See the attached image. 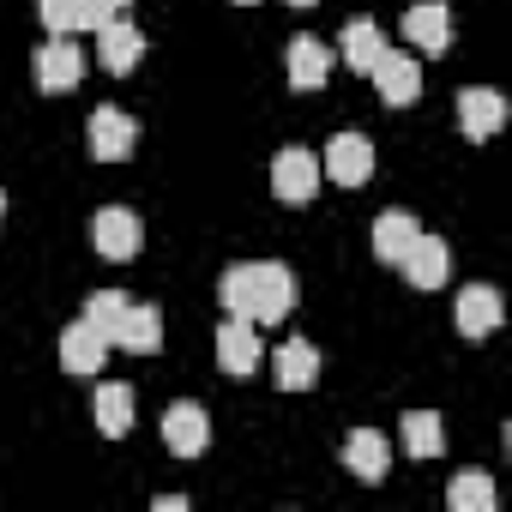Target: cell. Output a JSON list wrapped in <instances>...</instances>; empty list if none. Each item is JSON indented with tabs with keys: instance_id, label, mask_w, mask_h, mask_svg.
Wrapping results in <instances>:
<instances>
[{
	"instance_id": "obj_1",
	"label": "cell",
	"mask_w": 512,
	"mask_h": 512,
	"mask_svg": "<svg viewBox=\"0 0 512 512\" xmlns=\"http://www.w3.org/2000/svg\"><path fill=\"white\" fill-rule=\"evenodd\" d=\"M223 308L241 314V320H290L296 308V272L278 266V260H241L223 272Z\"/></svg>"
},
{
	"instance_id": "obj_2",
	"label": "cell",
	"mask_w": 512,
	"mask_h": 512,
	"mask_svg": "<svg viewBox=\"0 0 512 512\" xmlns=\"http://www.w3.org/2000/svg\"><path fill=\"white\" fill-rule=\"evenodd\" d=\"M272 193H278L284 205H308V199L320 193V157L302 151V145H284V151L272 157Z\"/></svg>"
},
{
	"instance_id": "obj_3",
	"label": "cell",
	"mask_w": 512,
	"mask_h": 512,
	"mask_svg": "<svg viewBox=\"0 0 512 512\" xmlns=\"http://www.w3.org/2000/svg\"><path fill=\"white\" fill-rule=\"evenodd\" d=\"M91 241H97V253L103 260H133V253L145 247V223H139V211H127V205H103L97 211V223H91Z\"/></svg>"
},
{
	"instance_id": "obj_4",
	"label": "cell",
	"mask_w": 512,
	"mask_h": 512,
	"mask_svg": "<svg viewBox=\"0 0 512 512\" xmlns=\"http://www.w3.org/2000/svg\"><path fill=\"white\" fill-rule=\"evenodd\" d=\"M85 49L73 43V37H49L43 49H37V85L49 91V97H61V91H73L79 79H85Z\"/></svg>"
},
{
	"instance_id": "obj_5",
	"label": "cell",
	"mask_w": 512,
	"mask_h": 512,
	"mask_svg": "<svg viewBox=\"0 0 512 512\" xmlns=\"http://www.w3.org/2000/svg\"><path fill=\"white\" fill-rule=\"evenodd\" d=\"M368 79H374V91H380L392 109H404V103L422 97V67H416V55H404V49H386V55L368 67Z\"/></svg>"
},
{
	"instance_id": "obj_6",
	"label": "cell",
	"mask_w": 512,
	"mask_h": 512,
	"mask_svg": "<svg viewBox=\"0 0 512 512\" xmlns=\"http://www.w3.org/2000/svg\"><path fill=\"white\" fill-rule=\"evenodd\" d=\"M163 446H169L175 458H199V452L211 446V416H205L193 398L169 404V410H163Z\"/></svg>"
},
{
	"instance_id": "obj_7",
	"label": "cell",
	"mask_w": 512,
	"mask_h": 512,
	"mask_svg": "<svg viewBox=\"0 0 512 512\" xmlns=\"http://www.w3.org/2000/svg\"><path fill=\"white\" fill-rule=\"evenodd\" d=\"M133 145H139V121L103 103V109L91 115V157H97V163H127Z\"/></svg>"
},
{
	"instance_id": "obj_8",
	"label": "cell",
	"mask_w": 512,
	"mask_h": 512,
	"mask_svg": "<svg viewBox=\"0 0 512 512\" xmlns=\"http://www.w3.org/2000/svg\"><path fill=\"white\" fill-rule=\"evenodd\" d=\"M404 37L422 55H446L452 49V7L446 0H416V7L404 13Z\"/></svg>"
},
{
	"instance_id": "obj_9",
	"label": "cell",
	"mask_w": 512,
	"mask_h": 512,
	"mask_svg": "<svg viewBox=\"0 0 512 512\" xmlns=\"http://www.w3.org/2000/svg\"><path fill=\"white\" fill-rule=\"evenodd\" d=\"M217 362H223V374L247 380L253 368H260V326L241 320V314H229L223 332H217Z\"/></svg>"
},
{
	"instance_id": "obj_10",
	"label": "cell",
	"mask_w": 512,
	"mask_h": 512,
	"mask_svg": "<svg viewBox=\"0 0 512 512\" xmlns=\"http://www.w3.org/2000/svg\"><path fill=\"white\" fill-rule=\"evenodd\" d=\"M97 61H103L109 73H121V79H127V73L145 61V31H133V19H127V13H115V19L97 31Z\"/></svg>"
},
{
	"instance_id": "obj_11",
	"label": "cell",
	"mask_w": 512,
	"mask_h": 512,
	"mask_svg": "<svg viewBox=\"0 0 512 512\" xmlns=\"http://www.w3.org/2000/svg\"><path fill=\"white\" fill-rule=\"evenodd\" d=\"M404 278L416 284V290H440L446 284V272H452V247L440 241V235H416L410 247H404Z\"/></svg>"
},
{
	"instance_id": "obj_12",
	"label": "cell",
	"mask_w": 512,
	"mask_h": 512,
	"mask_svg": "<svg viewBox=\"0 0 512 512\" xmlns=\"http://www.w3.org/2000/svg\"><path fill=\"white\" fill-rule=\"evenodd\" d=\"M37 13H43V31L55 37H73V31H103L115 13L103 7V0H37Z\"/></svg>"
},
{
	"instance_id": "obj_13",
	"label": "cell",
	"mask_w": 512,
	"mask_h": 512,
	"mask_svg": "<svg viewBox=\"0 0 512 512\" xmlns=\"http://www.w3.org/2000/svg\"><path fill=\"white\" fill-rule=\"evenodd\" d=\"M458 127H464V139H494L500 127H506V97L500 91H458Z\"/></svg>"
},
{
	"instance_id": "obj_14",
	"label": "cell",
	"mask_w": 512,
	"mask_h": 512,
	"mask_svg": "<svg viewBox=\"0 0 512 512\" xmlns=\"http://www.w3.org/2000/svg\"><path fill=\"white\" fill-rule=\"evenodd\" d=\"M326 175H332L338 187H362V181L374 175V145H368L362 133H338V139L326 145Z\"/></svg>"
},
{
	"instance_id": "obj_15",
	"label": "cell",
	"mask_w": 512,
	"mask_h": 512,
	"mask_svg": "<svg viewBox=\"0 0 512 512\" xmlns=\"http://www.w3.org/2000/svg\"><path fill=\"white\" fill-rule=\"evenodd\" d=\"M103 356H109V338L79 314V320L61 332V368H67V374H97V368H103Z\"/></svg>"
},
{
	"instance_id": "obj_16",
	"label": "cell",
	"mask_w": 512,
	"mask_h": 512,
	"mask_svg": "<svg viewBox=\"0 0 512 512\" xmlns=\"http://www.w3.org/2000/svg\"><path fill=\"white\" fill-rule=\"evenodd\" d=\"M500 314H506V302H500V290H488V284H470V290L458 296V308H452V320H458L464 338H488V332L500 326Z\"/></svg>"
},
{
	"instance_id": "obj_17",
	"label": "cell",
	"mask_w": 512,
	"mask_h": 512,
	"mask_svg": "<svg viewBox=\"0 0 512 512\" xmlns=\"http://www.w3.org/2000/svg\"><path fill=\"white\" fill-rule=\"evenodd\" d=\"M115 344H121L127 356L163 350V314H157L151 302H127V314H121V326H115Z\"/></svg>"
},
{
	"instance_id": "obj_18",
	"label": "cell",
	"mask_w": 512,
	"mask_h": 512,
	"mask_svg": "<svg viewBox=\"0 0 512 512\" xmlns=\"http://www.w3.org/2000/svg\"><path fill=\"white\" fill-rule=\"evenodd\" d=\"M284 67H290V85H296V91H320V85L332 79V49H326L320 37H296L290 55H284Z\"/></svg>"
},
{
	"instance_id": "obj_19",
	"label": "cell",
	"mask_w": 512,
	"mask_h": 512,
	"mask_svg": "<svg viewBox=\"0 0 512 512\" xmlns=\"http://www.w3.org/2000/svg\"><path fill=\"white\" fill-rule=\"evenodd\" d=\"M344 464H350V476H362V482H386V470H392V446H386V434L356 428V434L344 440Z\"/></svg>"
},
{
	"instance_id": "obj_20",
	"label": "cell",
	"mask_w": 512,
	"mask_h": 512,
	"mask_svg": "<svg viewBox=\"0 0 512 512\" xmlns=\"http://www.w3.org/2000/svg\"><path fill=\"white\" fill-rule=\"evenodd\" d=\"M272 374H278V386H284V392H308V386L320 380V350H314V344H302V338H290V344L272 356Z\"/></svg>"
},
{
	"instance_id": "obj_21",
	"label": "cell",
	"mask_w": 512,
	"mask_h": 512,
	"mask_svg": "<svg viewBox=\"0 0 512 512\" xmlns=\"http://www.w3.org/2000/svg\"><path fill=\"white\" fill-rule=\"evenodd\" d=\"M416 235H422V229H416L410 211H380V217H374V260L398 266V260H404V247H410Z\"/></svg>"
},
{
	"instance_id": "obj_22",
	"label": "cell",
	"mask_w": 512,
	"mask_h": 512,
	"mask_svg": "<svg viewBox=\"0 0 512 512\" xmlns=\"http://www.w3.org/2000/svg\"><path fill=\"white\" fill-rule=\"evenodd\" d=\"M380 55H386V31H380L374 19H350V25H344V61H350L356 73H368Z\"/></svg>"
},
{
	"instance_id": "obj_23",
	"label": "cell",
	"mask_w": 512,
	"mask_h": 512,
	"mask_svg": "<svg viewBox=\"0 0 512 512\" xmlns=\"http://www.w3.org/2000/svg\"><path fill=\"white\" fill-rule=\"evenodd\" d=\"M398 434H404L410 458H440V452H446V428H440L434 410H410V416L398 422Z\"/></svg>"
},
{
	"instance_id": "obj_24",
	"label": "cell",
	"mask_w": 512,
	"mask_h": 512,
	"mask_svg": "<svg viewBox=\"0 0 512 512\" xmlns=\"http://www.w3.org/2000/svg\"><path fill=\"white\" fill-rule=\"evenodd\" d=\"M97 428L109 434V440H121L127 428H133V392L127 386H97Z\"/></svg>"
},
{
	"instance_id": "obj_25",
	"label": "cell",
	"mask_w": 512,
	"mask_h": 512,
	"mask_svg": "<svg viewBox=\"0 0 512 512\" xmlns=\"http://www.w3.org/2000/svg\"><path fill=\"white\" fill-rule=\"evenodd\" d=\"M446 506L452 512H494V482L488 476H452V488H446Z\"/></svg>"
},
{
	"instance_id": "obj_26",
	"label": "cell",
	"mask_w": 512,
	"mask_h": 512,
	"mask_svg": "<svg viewBox=\"0 0 512 512\" xmlns=\"http://www.w3.org/2000/svg\"><path fill=\"white\" fill-rule=\"evenodd\" d=\"M121 314H127V296H121V290H97V296L85 302V320H91V326H97L109 344H115V326H121Z\"/></svg>"
},
{
	"instance_id": "obj_27",
	"label": "cell",
	"mask_w": 512,
	"mask_h": 512,
	"mask_svg": "<svg viewBox=\"0 0 512 512\" xmlns=\"http://www.w3.org/2000/svg\"><path fill=\"white\" fill-rule=\"evenodd\" d=\"M103 7H109V13H127V0H103Z\"/></svg>"
},
{
	"instance_id": "obj_28",
	"label": "cell",
	"mask_w": 512,
	"mask_h": 512,
	"mask_svg": "<svg viewBox=\"0 0 512 512\" xmlns=\"http://www.w3.org/2000/svg\"><path fill=\"white\" fill-rule=\"evenodd\" d=\"M290 7H314V0H290Z\"/></svg>"
},
{
	"instance_id": "obj_29",
	"label": "cell",
	"mask_w": 512,
	"mask_h": 512,
	"mask_svg": "<svg viewBox=\"0 0 512 512\" xmlns=\"http://www.w3.org/2000/svg\"><path fill=\"white\" fill-rule=\"evenodd\" d=\"M0 217H7V193H0Z\"/></svg>"
},
{
	"instance_id": "obj_30",
	"label": "cell",
	"mask_w": 512,
	"mask_h": 512,
	"mask_svg": "<svg viewBox=\"0 0 512 512\" xmlns=\"http://www.w3.org/2000/svg\"><path fill=\"white\" fill-rule=\"evenodd\" d=\"M235 7H253V0H235Z\"/></svg>"
}]
</instances>
